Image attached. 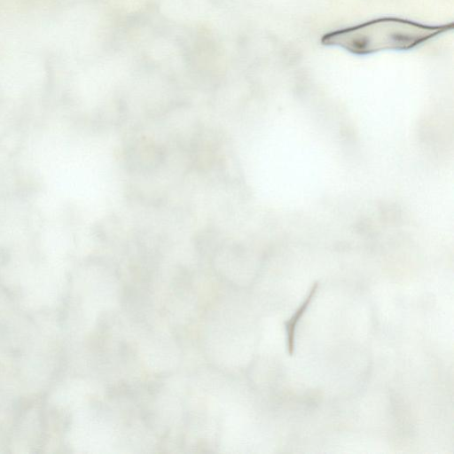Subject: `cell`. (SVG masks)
Returning <instances> with one entry per match:
<instances>
[{
  "instance_id": "obj_1",
  "label": "cell",
  "mask_w": 454,
  "mask_h": 454,
  "mask_svg": "<svg viewBox=\"0 0 454 454\" xmlns=\"http://www.w3.org/2000/svg\"><path fill=\"white\" fill-rule=\"evenodd\" d=\"M453 28V23L427 26L399 18H380L324 35L321 43L356 54L406 51Z\"/></svg>"
},
{
  "instance_id": "obj_2",
  "label": "cell",
  "mask_w": 454,
  "mask_h": 454,
  "mask_svg": "<svg viewBox=\"0 0 454 454\" xmlns=\"http://www.w3.org/2000/svg\"><path fill=\"white\" fill-rule=\"evenodd\" d=\"M317 288V284L316 283L310 289L307 298L303 301V303L300 306V308L297 309V311L294 314V316L286 322V331H287V339H288V350L289 354L292 355L294 352V330L297 322L300 320L301 316L303 315L305 309L309 306L310 301L314 297V294H316Z\"/></svg>"
}]
</instances>
